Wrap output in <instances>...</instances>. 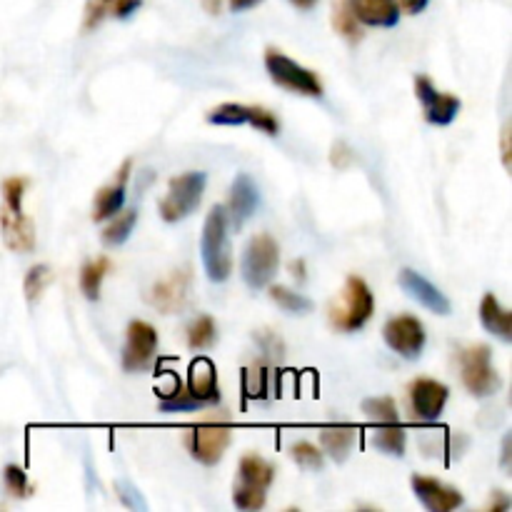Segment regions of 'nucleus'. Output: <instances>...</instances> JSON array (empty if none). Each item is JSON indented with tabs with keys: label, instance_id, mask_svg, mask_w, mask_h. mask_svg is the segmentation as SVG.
<instances>
[{
	"label": "nucleus",
	"instance_id": "nucleus-28",
	"mask_svg": "<svg viewBox=\"0 0 512 512\" xmlns=\"http://www.w3.org/2000/svg\"><path fill=\"white\" fill-rule=\"evenodd\" d=\"M270 298L275 300V305H278L280 310H285V313H308L310 308H313V300H308L305 295L300 293H293V290L283 288V285H275V288H270Z\"/></svg>",
	"mask_w": 512,
	"mask_h": 512
},
{
	"label": "nucleus",
	"instance_id": "nucleus-25",
	"mask_svg": "<svg viewBox=\"0 0 512 512\" xmlns=\"http://www.w3.org/2000/svg\"><path fill=\"white\" fill-rule=\"evenodd\" d=\"M373 445L383 453L403 458L405 455V430L398 423H383L378 430H373Z\"/></svg>",
	"mask_w": 512,
	"mask_h": 512
},
{
	"label": "nucleus",
	"instance_id": "nucleus-19",
	"mask_svg": "<svg viewBox=\"0 0 512 512\" xmlns=\"http://www.w3.org/2000/svg\"><path fill=\"white\" fill-rule=\"evenodd\" d=\"M185 393L200 405L208 403H218L220 393H218V373H215V365L210 360L198 358L190 363L188 370V390Z\"/></svg>",
	"mask_w": 512,
	"mask_h": 512
},
{
	"label": "nucleus",
	"instance_id": "nucleus-16",
	"mask_svg": "<svg viewBox=\"0 0 512 512\" xmlns=\"http://www.w3.org/2000/svg\"><path fill=\"white\" fill-rule=\"evenodd\" d=\"M258 188H255L253 178H248V175H238L233 183V188H230V198H228V210H225V215H228V223H233L235 230H240L245 225V220L250 218V215L255 213V208H258Z\"/></svg>",
	"mask_w": 512,
	"mask_h": 512
},
{
	"label": "nucleus",
	"instance_id": "nucleus-38",
	"mask_svg": "<svg viewBox=\"0 0 512 512\" xmlns=\"http://www.w3.org/2000/svg\"><path fill=\"white\" fill-rule=\"evenodd\" d=\"M140 5V0H113V15L115 18H128L130 13H135Z\"/></svg>",
	"mask_w": 512,
	"mask_h": 512
},
{
	"label": "nucleus",
	"instance_id": "nucleus-21",
	"mask_svg": "<svg viewBox=\"0 0 512 512\" xmlns=\"http://www.w3.org/2000/svg\"><path fill=\"white\" fill-rule=\"evenodd\" d=\"M480 320H483L485 330L498 335L500 340L510 343L512 340V315L500 305V300L493 293H488L480 303Z\"/></svg>",
	"mask_w": 512,
	"mask_h": 512
},
{
	"label": "nucleus",
	"instance_id": "nucleus-13",
	"mask_svg": "<svg viewBox=\"0 0 512 512\" xmlns=\"http://www.w3.org/2000/svg\"><path fill=\"white\" fill-rule=\"evenodd\" d=\"M415 93H418L420 105H423L425 120L433 125H450L460 113V98L448 93H440L433 80L418 75L415 78Z\"/></svg>",
	"mask_w": 512,
	"mask_h": 512
},
{
	"label": "nucleus",
	"instance_id": "nucleus-34",
	"mask_svg": "<svg viewBox=\"0 0 512 512\" xmlns=\"http://www.w3.org/2000/svg\"><path fill=\"white\" fill-rule=\"evenodd\" d=\"M290 455H293V460L300 465V468H308V470L323 468V453H320L313 443H295L293 448H290Z\"/></svg>",
	"mask_w": 512,
	"mask_h": 512
},
{
	"label": "nucleus",
	"instance_id": "nucleus-11",
	"mask_svg": "<svg viewBox=\"0 0 512 512\" xmlns=\"http://www.w3.org/2000/svg\"><path fill=\"white\" fill-rule=\"evenodd\" d=\"M155 348H158V333L153 325L143 323V320H133L128 325V343L123 350V368L128 373H138V370H148L153 365Z\"/></svg>",
	"mask_w": 512,
	"mask_h": 512
},
{
	"label": "nucleus",
	"instance_id": "nucleus-37",
	"mask_svg": "<svg viewBox=\"0 0 512 512\" xmlns=\"http://www.w3.org/2000/svg\"><path fill=\"white\" fill-rule=\"evenodd\" d=\"M258 343L263 345V350L265 353H270V355H278V358H283V353H285V348H283V340L278 338V335L275 333H268V330H265V333H260L258 335Z\"/></svg>",
	"mask_w": 512,
	"mask_h": 512
},
{
	"label": "nucleus",
	"instance_id": "nucleus-15",
	"mask_svg": "<svg viewBox=\"0 0 512 512\" xmlns=\"http://www.w3.org/2000/svg\"><path fill=\"white\" fill-rule=\"evenodd\" d=\"M413 490L418 495L420 503L425 505L430 512H450V510H458L463 505V493L450 485L440 483L435 478H425V475H415L413 480Z\"/></svg>",
	"mask_w": 512,
	"mask_h": 512
},
{
	"label": "nucleus",
	"instance_id": "nucleus-23",
	"mask_svg": "<svg viewBox=\"0 0 512 512\" xmlns=\"http://www.w3.org/2000/svg\"><path fill=\"white\" fill-rule=\"evenodd\" d=\"M273 478H275V468L268 463V460L260 458V455L250 453L240 460L238 483L253 485V488H260V490H268L270 483H273Z\"/></svg>",
	"mask_w": 512,
	"mask_h": 512
},
{
	"label": "nucleus",
	"instance_id": "nucleus-4",
	"mask_svg": "<svg viewBox=\"0 0 512 512\" xmlns=\"http://www.w3.org/2000/svg\"><path fill=\"white\" fill-rule=\"evenodd\" d=\"M205 183H208L205 173H183L170 180L168 195L158 205L160 218L165 223H178L185 215L193 213L200 205V200H203Z\"/></svg>",
	"mask_w": 512,
	"mask_h": 512
},
{
	"label": "nucleus",
	"instance_id": "nucleus-33",
	"mask_svg": "<svg viewBox=\"0 0 512 512\" xmlns=\"http://www.w3.org/2000/svg\"><path fill=\"white\" fill-rule=\"evenodd\" d=\"M3 480L5 490H8V495H13V498H28V495L33 493L28 483V475H25L18 465H8V468L3 470Z\"/></svg>",
	"mask_w": 512,
	"mask_h": 512
},
{
	"label": "nucleus",
	"instance_id": "nucleus-26",
	"mask_svg": "<svg viewBox=\"0 0 512 512\" xmlns=\"http://www.w3.org/2000/svg\"><path fill=\"white\" fill-rule=\"evenodd\" d=\"M358 23L360 20L355 18L350 0H335L333 25L348 43H360V38H363V30H360Z\"/></svg>",
	"mask_w": 512,
	"mask_h": 512
},
{
	"label": "nucleus",
	"instance_id": "nucleus-22",
	"mask_svg": "<svg viewBox=\"0 0 512 512\" xmlns=\"http://www.w3.org/2000/svg\"><path fill=\"white\" fill-rule=\"evenodd\" d=\"M355 440H358V428H353V425H333V428L320 430V443H323L325 453L335 463H345L348 460Z\"/></svg>",
	"mask_w": 512,
	"mask_h": 512
},
{
	"label": "nucleus",
	"instance_id": "nucleus-7",
	"mask_svg": "<svg viewBox=\"0 0 512 512\" xmlns=\"http://www.w3.org/2000/svg\"><path fill=\"white\" fill-rule=\"evenodd\" d=\"M280 265V250L270 235H255L243 253V278L250 288L260 290L270 283Z\"/></svg>",
	"mask_w": 512,
	"mask_h": 512
},
{
	"label": "nucleus",
	"instance_id": "nucleus-24",
	"mask_svg": "<svg viewBox=\"0 0 512 512\" xmlns=\"http://www.w3.org/2000/svg\"><path fill=\"white\" fill-rule=\"evenodd\" d=\"M108 270H110V260L105 258V255L90 260V263L80 270V290H83L85 298L98 300L100 285H103V278L108 275Z\"/></svg>",
	"mask_w": 512,
	"mask_h": 512
},
{
	"label": "nucleus",
	"instance_id": "nucleus-27",
	"mask_svg": "<svg viewBox=\"0 0 512 512\" xmlns=\"http://www.w3.org/2000/svg\"><path fill=\"white\" fill-rule=\"evenodd\" d=\"M135 223H138V210L135 208L125 210V213H120V215H113L110 225L103 230V243L110 245V248H115V245H123L125 240L130 238V233H133Z\"/></svg>",
	"mask_w": 512,
	"mask_h": 512
},
{
	"label": "nucleus",
	"instance_id": "nucleus-9",
	"mask_svg": "<svg viewBox=\"0 0 512 512\" xmlns=\"http://www.w3.org/2000/svg\"><path fill=\"white\" fill-rule=\"evenodd\" d=\"M383 338L388 348L408 360L418 358L425 348V328L413 315H398V318L388 320L383 328Z\"/></svg>",
	"mask_w": 512,
	"mask_h": 512
},
{
	"label": "nucleus",
	"instance_id": "nucleus-39",
	"mask_svg": "<svg viewBox=\"0 0 512 512\" xmlns=\"http://www.w3.org/2000/svg\"><path fill=\"white\" fill-rule=\"evenodd\" d=\"M428 3L430 0H400V5H403L405 13H410V15L423 13V10L428 8Z\"/></svg>",
	"mask_w": 512,
	"mask_h": 512
},
{
	"label": "nucleus",
	"instance_id": "nucleus-35",
	"mask_svg": "<svg viewBox=\"0 0 512 512\" xmlns=\"http://www.w3.org/2000/svg\"><path fill=\"white\" fill-rule=\"evenodd\" d=\"M110 8H113V0H88L83 13V28L85 30L98 28L100 20L110 13Z\"/></svg>",
	"mask_w": 512,
	"mask_h": 512
},
{
	"label": "nucleus",
	"instance_id": "nucleus-3",
	"mask_svg": "<svg viewBox=\"0 0 512 512\" xmlns=\"http://www.w3.org/2000/svg\"><path fill=\"white\" fill-rule=\"evenodd\" d=\"M375 313V298L363 278H348L343 293L330 308V320L340 333H355Z\"/></svg>",
	"mask_w": 512,
	"mask_h": 512
},
{
	"label": "nucleus",
	"instance_id": "nucleus-5",
	"mask_svg": "<svg viewBox=\"0 0 512 512\" xmlns=\"http://www.w3.org/2000/svg\"><path fill=\"white\" fill-rule=\"evenodd\" d=\"M265 68H268L270 78H273L280 88L290 90V93L308 95V98H320V95H323V83H320L318 75H315L313 70L298 65L295 60H290L288 55H283L280 50H265Z\"/></svg>",
	"mask_w": 512,
	"mask_h": 512
},
{
	"label": "nucleus",
	"instance_id": "nucleus-12",
	"mask_svg": "<svg viewBox=\"0 0 512 512\" xmlns=\"http://www.w3.org/2000/svg\"><path fill=\"white\" fill-rule=\"evenodd\" d=\"M190 285H193L190 270H175L168 278L158 280V283L153 285V290H150L148 295L150 305L163 315L180 313V310L185 308V303H188Z\"/></svg>",
	"mask_w": 512,
	"mask_h": 512
},
{
	"label": "nucleus",
	"instance_id": "nucleus-17",
	"mask_svg": "<svg viewBox=\"0 0 512 512\" xmlns=\"http://www.w3.org/2000/svg\"><path fill=\"white\" fill-rule=\"evenodd\" d=\"M130 168L133 163L125 160L120 165L118 175H115L113 183H108L105 188H100V193L95 195V205H93V220L103 223V220H110L115 213H120L125 203V190H128V178H130Z\"/></svg>",
	"mask_w": 512,
	"mask_h": 512
},
{
	"label": "nucleus",
	"instance_id": "nucleus-40",
	"mask_svg": "<svg viewBox=\"0 0 512 512\" xmlns=\"http://www.w3.org/2000/svg\"><path fill=\"white\" fill-rule=\"evenodd\" d=\"M495 495V500H493V503H490V512H498V510H508L510 508V500L508 498H505V493H500V490H498V493H493Z\"/></svg>",
	"mask_w": 512,
	"mask_h": 512
},
{
	"label": "nucleus",
	"instance_id": "nucleus-1",
	"mask_svg": "<svg viewBox=\"0 0 512 512\" xmlns=\"http://www.w3.org/2000/svg\"><path fill=\"white\" fill-rule=\"evenodd\" d=\"M28 190V178H5L0 185L3 193V205H0V233L3 243L13 253H30L35 248V225L28 215L23 213V198Z\"/></svg>",
	"mask_w": 512,
	"mask_h": 512
},
{
	"label": "nucleus",
	"instance_id": "nucleus-32",
	"mask_svg": "<svg viewBox=\"0 0 512 512\" xmlns=\"http://www.w3.org/2000/svg\"><path fill=\"white\" fill-rule=\"evenodd\" d=\"M233 503L240 510H260L265 505V490L238 483L233 490Z\"/></svg>",
	"mask_w": 512,
	"mask_h": 512
},
{
	"label": "nucleus",
	"instance_id": "nucleus-10",
	"mask_svg": "<svg viewBox=\"0 0 512 512\" xmlns=\"http://www.w3.org/2000/svg\"><path fill=\"white\" fill-rule=\"evenodd\" d=\"M208 123L213 125H253L263 130L265 135H278L280 125L270 110L258 108V105H240V103H223L208 113Z\"/></svg>",
	"mask_w": 512,
	"mask_h": 512
},
{
	"label": "nucleus",
	"instance_id": "nucleus-6",
	"mask_svg": "<svg viewBox=\"0 0 512 512\" xmlns=\"http://www.w3.org/2000/svg\"><path fill=\"white\" fill-rule=\"evenodd\" d=\"M460 378L475 398H488L500 388V375L490 363L488 345H473L460 353Z\"/></svg>",
	"mask_w": 512,
	"mask_h": 512
},
{
	"label": "nucleus",
	"instance_id": "nucleus-36",
	"mask_svg": "<svg viewBox=\"0 0 512 512\" xmlns=\"http://www.w3.org/2000/svg\"><path fill=\"white\" fill-rule=\"evenodd\" d=\"M115 490H118V498L123 500V503L128 505V508H133V510H148V505H145V500L140 498L138 488H135V485H130L128 480H118V483H115Z\"/></svg>",
	"mask_w": 512,
	"mask_h": 512
},
{
	"label": "nucleus",
	"instance_id": "nucleus-14",
	"mask_svg": "<svg viewBox=\"0 0 512 512\" xmlns=\"http://www.w3.org/2000/svg\"><path fill=\"white\" fill-rule=\"evenodd\" d=\"M450 390L443 383L430 378H420L410 385V408L418 420H438L445 410Z\"/></svg>",
	"mask_w": 512,
	"mask_h": 512
},
{
	"label": "nucleus",
	"instance_id": "nucleus-29",
	"mask_svg": "<svg viewBox=\"0 0 512 512\" xmlns=\"http://www.w3.org/2000/svg\"><path fill=\"white\" fill-rule=\"evenodd\" d=\"M215 343V320L208 315H200L188 328V345L193 350H205Z\"/></svg>",
	"mask_w": 512,
	"mask_h": 512
},
{
	"label": "nucleus",
	"instance_id": "nucleus-42",
	"mask_svg": "<svg viewBox=\"0 0 512 512\" xmlns=\"http://www.w3.org/2000/svg\"><path fill=\"white\" fill-rule=\"evenodd\" d=\"M290 273H295L300 280H303L305 278V263H303V260H295V263H290Z\"/></svg>",
	"mask_w": 512,
	"mask_h": 512
},
{
	"label": "nucleus",
	"instance_id": "nucleus-2",
	"mask_svg": "<svg viewBox=\"0 0 512 512\" xmlns=\"http://www.w3.org/2000/svg\"><path fill=\"white\" fill-rule=\"evenodd\" d=\"M203 265L205 273L213 283H223L233 273V255H230L228 243V215H225L223 205H215L205 218L203 228Z\"/></svg>",
	"mask_w": 512,
	"mask_h": 512
},
{
	"label": "nucleus",
	"instance_id": "nucleus-18",
	"mask_svg": "<svg viewBox=\"0 0 512 512\" xmlns=\"http://www.w3.org/2000/svg\"><path fill=\"white\" fill-rule=\"evenodd\" d=\"M400 288H403L410 298L418 300L420 305H425L428 310H433V313H438V315L450 313V300L445 298V295L440 293V290L435 288L430 280H425L423 275L415 273V270H410V268L400 270Z\"/></svg>",
	"mask_w": 512,
	"mask_h": 512
},
{
	"label": "nucleus",
	"instance_id": "nucleus-8",
	"mask_svg": "<svg viewBox=\"0 0 512 512\" xmlns=\"http://www.w3.org/2000/svg\"><path fill=\"white\" fill-rule=\"evenodd\" d=\"M188 450L198 463L215 465L233 440V430L223 423H203L188 430Z\"/></svg>",
	"mask_w": 512,
	"mask_h": 512
},
{
	"label": "nucleus",
	"instance_id": "nucleus-43",
	"mask_svg": "<svg viewBox=\"0 0 512 512\" xmlns=\"http://www.w3.org/2000/svg\"><path fill=\"white\" fill-rule=\"evenodd\" d=\"M503 468L510 470V438H505L503 443Z\"/></svg>",
	"mask_w": 512,
	"mask_h": 512
},
{
	"label": "nucleus",
	"instance_id": "nucleus-30",
	"mask_svg": "<svg viewBox=\"0 0 512 512\" xmlns=\"http://www.w3.org/2000/svg\"><path fill=\"white\" fill-rule=\"evenodd\" d=\"M50 283H53V273H50L48 265H35V268H30L28 275H25V283H23L28 303H35V300L43 295V290L48 288Z\"/></svg>",
	"mask_w": 512,
	"mask_h": 512
},
{
	"label": "nucleus",
	"instance_id": "nucleus-41",
	"mask_svg": "<svg viewBox=\"0 0 512 512\" xmlns=\"http://www.w3.org/2000/svg\"><path fill=\"white\" fill-rule=\"evenodd\" d=\"M260 0H230V8L235 10V13H240V10H248L253 8V5H258Z\"/></svg>",
	"mask_w": 512,
	"mask_h": 512
},
{
	"label": "nucleus",
	"instance_id": "nucleus-31",
	"mask_svg": "<svg viewBox=\"0 0 512 512\" xmlns=\"http://www.w3.org/2000/svg\"><path fill=\"white\" fill-rule=\"evenodd\" d=\"M365 418L375 420V423H398V408H395L393 398H370L363 403Z\"/></svg>",
	"mask_w": 512,
	"mask_h": 512
},
{
	"label": "nucleus",
	"instance_id": "nucleus-20",
	"mask_svg": "<svg viewBox=\"0 0 512 512\" xmlns=\"http://www.w3.org/2000/svg\"><path fill=\"white\" fill-rule=\"evenodd\" d=\"M350 5L360 23L375 25V28H393L400 18L395 0H350Z\"/></svg>",
	"mask_w": 512,
	"mask_h": 512
},
{
	"label": "nucleus",
	"instance_id": "nucleus-44",
	"mask_svg": "<svg viewBox=\"0 0 512 512\" xmlns=\"http://www.w3.org/2000/svg\"><path fill=\"white\" fill-rule=\"evenodd\" d=\"M290 3H293L295 8H300V10H310L315 3H318V0H290Z\"/></svg>",
	"mask_w": 512,
	"mask_h": 512
}]
</instances>
